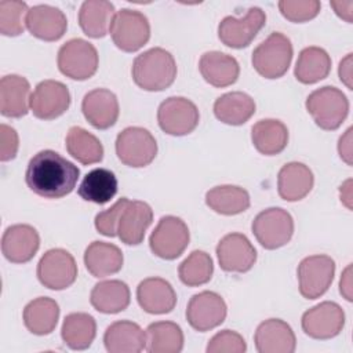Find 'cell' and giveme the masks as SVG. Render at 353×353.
<instances>
[{"label": "cell", "mask_w": 353, "mask_h": 353, "mask_svg": "<svg viewBox=\"0 0 353 353\" xmlns=\"http://www.w3.org/2000/svg\"><path fill=\"white\" fill-rule=\"evenodd\" d=\"M70 105L68 87L57 80L40 81L30 95V110L41 120H52L62 116Z\"/></svg>", "instance_id": "16"}, {"label": "cell", "mask_w": 353, "mask_h": 353, "mask_svg": "<svg viewBox=\"0 0 353 353\" xmlns=\"http://www.w3.org/2000/svg\"><path fill=\"white\" fill-rule=\"evenodd\" d=\"M139 306L150 314L170 313L176 305V294L172 285L161 277H148L137 287Z\"/></svg>", "instance_id": "23"}, {"label": "cell", "mask_w": 353, "mask_h": 353, "mask_svg": "<svg viewBox=\"0 0 353 353\" xmlns=\"http://www.w3.org/2000/svg\"><path fill=\"white\" fill-rule=\"evenodd\" d=\"M146 332L128 320L112 323L103 334L105 347L110 353H139L146 349Z\"/></svg>", "instance_id": "24"}, {"label": "cell", "mask_w": 353, "mask_h": 353, "mask_svg": "<svg viewBox=\"0 0 353 353\" xmlns=\"http://www.w3.org/2000/svg\"><path fill=\"white\" fill-rule=\"evenodd\" d=\"M205 204L221 215H237L248 210L250 194L236 185H221L205 193Z\"/></svg>", "instance_id": "37"}, {"label": "cell", "mask_w": 353, "mask_h": 353, "mask_svg": "<svg viewBox=\"0 0 353 353\" xmlns=\"http://www.w3.org/2000/svg\"><path fill=\"white\" fill-rule=\"evenodd\" d=\"M339 156L346 164L352 165V128H347L346 132L339 138L338 142Z\"/></svg>", "instance_id": "46"}, {"label": "cell", "mask_w": 353, "mask_h": 353, "mask_svg": "<svg viewBox=\"0 0 353 353\" xmlns=\"http://www.w3.org/2000/svg\"><path fill=\"white\" fill-rule=\"evenodd\" d=\"M296 273L301 295L306 299H316L330 288L335 274V262L328 255H310L299 262Z\"/></svg>", "instance_id": "11"}, {"label": "cell", "mask_w": 353, "mask_h": 353, "mask_svg": "<svg viewBox=\"0 0 353 353\" xmlns=\"http://www.w3.org/2000/svg\"><path fill=\"white\" fill-rule=\"evenodd\" d=\"M339 292L347 301H352V266L350 265L342 273V277L339 280Z\"/></svg>", "instance_id": "49"}, {"label": "cell", "mask_w": 353, "mask_h": 353, "mask_svg": "<svg viewBox=\"0 0 353 353\" xmlns=\"http://www.w3.org/2000/svg\"><path fill=\"white\" fill-rule=\"evenodd\" d=\"M116 154L128 167H146L157 154V143L146 128L127 127L116 138Z\"/></svg>", "instance_id": "9"}, {"label": "cell", "mask_w": 353, "mask_h": 353, "mask_svg": "<svg viewBox=\"0 0 353 353\" xmlns=\"http://www.w3.org/2000/svg\"><path fill=\"white\" fill-rule=\"evenodd\" d=\"M251 229L263 248L276 250L291 240L294 219L288 211L280 207H270L261 211L254 218Z\"/></svg>", "instance_id": "5"}, {"label": "cell", "mask_w": 353, "mask_h": 353, "mask_svg": "<svg viewBox=\"0 0 353 353\" xmlns=\"http://www.w3.org/2000/svg\"><path fill=\"white\" fill-rule=\"evenodd\" d=\"M251 139L259 153L265 156L279 154L288 143V128L280 120L263 119L252 125Z\"/></svg>", "instance_id": "32"}, {"label": "cell", "mask_w": 353, "mask_h": 353, "mask_svg": "<svg viewBox=\"0 0 353 353\" xmlns=\"http://www.w3.org/2000/svg\"><path fill=\"white\" fill-rule=\"evenodd\" d=\"M190 240L188 225L178 216H161L149 237L152 252L161 259H175L182 255Z\"/></svg>", "instance_id": "8"}, {"label": "cell", "mask_w": 353, "mask_h": 353, "mask_svg": "<svg viewBox=\"0 0 353 353\" xmlns=\"http://www.w3.org/2000/svg\"><path fill=\"white\" fill-rule=\"evenodd\" d=\"M302 330L313 339H330L336 336L345 325L343 309L331 301L321 302L302 314Z\"/></svg>", "instance_id": "14"}, {"label": "cell", "mask_w": 353, "mask_h": 353, "mask_svg": "<svg viewBox=\"0 0 353 353\" xmlns=\"http://www.w3.org/2000/svg\"><path fill=\"white\" fill-rule=\"evenodd\" d=\"M134 83L145 91H163L176 77V63L171 52L154 47L139 54L131 68Z\"/></svg>", "instance_id": "2"}, {"label": "cell", "mask_w": 353, "mask_h": 353, "mask_svg": "<svg viewBox=\"0 0 353 353\" xmlns=\"http://www.w3.org/2000/svg\"><path fill=\"white\" fill-rule=\"evenodd\" d=\"M121 250L106 241H92L84 251L85 269L98 279L114 274L123 268Z\"/></svg>", "instance_id": "28"}, {"label": "cell", "mask_w": 353, "mask_h": 353, "mask_svg": "<svg viewBox=\"0 0 353 353\" xmlns=\"http://www.w3.org/2000/svg\"><path fill=\"white\" fill-rule=\"evenodd\" d=\"M265 23V11L259 7H251L241 18L225 17L218 25V37L225 46L240 50L251 44Z\"/></svg>", "instance_id": "13"}, {"label": "cell", "mask_w": 353, "mask_h": 353, "mask_svg": "<svg viewBox=\"0 0 353 353\" xmlns=\"http://www.w3.org/2000/svg\"><path fill=\"white\" fill-rule=\"evenodd\" d=\"M255 113V101L245 92L232 91L214 102L215 117L229 125H241Z\"/></svg>", "instance_id": "30"}, {"label": "cell", "mask_w": 353, "mask_h": 353, "mask_svg": "<svg viewBox=\"0 0 353 353\" xmlns=\"http://www.w3.org/2000/svg\"><path fill=\"white\" fill-rule=\"evenodd\" d=\"M26 28L30 34L40 40L55 41L65 34L68 19L59 8L48 4H37L28 11Z\"/></svg>", "instance_id": "20"}, {"label": "cell", "mask_w": 353, "mask_h": 353, "mask_svg": "<svg viewBox=\"0 0 353 353\" xmlns=\"http://www.w3.org/2000/svg\"><path fill=\"white\" fill-rule=\"evenodd\" d=\"M331 58L324 48L310 46L303 48L296 59L294 74L302 84H314L328 76Z\"/></svg>", "instance_id": "35"}, {"label": "cell", "mask_w": 353, "mask_h": 353, "mask_svg": "<svg viewBox=\"0 0 353 353\" xmlns=\"http://www.w3.org/2000/svg\"><path fill=\"white\" fill-rule=\"evenodd\" d=\"M291 40L280 33L272 32L252 51V66L265 79H279L284 76L291 65Z\"/></svg>", "instance_id": "3"}, {"label": "cell", "mask_w": 353, "mask_h": 353, "mask_svg": "<svg viewBox=\"0 0 353 353\" xmlns=\"http://www.w3.org/2000/svg\"><path fill=\"white\" fill-rule=\"evenodd\" d=\"M80 170L59 153L46 149L28 163L25 181L28 188L44 199H61L69 194L79 179Z\"/></svg>", "instance_id": "1"}, {"label": "cell", "mask_w": 353, "mask_h": 353, "mask_svg": "<svg viewBox=\"0 0 353 353\" xmlns=\"http://www.w3.org/2000/svg\"><path fill=\"white\" fill-rule=\"evenodd\" d=\"M130 288L121 280H105L94 285L90 294L92 307L105 314L125 310L130 305Z\"/></svg>", "instance_id": "29"}, {"label": "cell", "mask_w": 353, "mask_h": 353, "mask_svg": "<svg viewBox=\"0 0 353 353\" xmlns=\"http://www.w3.org/2000/svg\"><path fill=\"white\" fill-rule=\"evenodd\" d=\"M305 106L314 123L325 131L336 130L349 113V101L346 95L331 85H324L310 92Z\"/></svg>", "instance_id": "4"}, {"label": "cell", "mask_w": 353, "mask_h": 353, "mask_svg": "<svg viewBox=\"0 0 353 353\" xmlns=\"http://www.w3.org/2000/svg\"><path fill=\"white\" fill-rule=\"evenodd\" d=\"M247 345L244 338L232 330H223L216 332L207 345L208 353H243Z\"/></svg>", "instance_id": "43"}, {"label": "cell", "mask_w": 353, "mask_h": 353, "mask_svg": "<svg viewBox=\"0 0 353 353\" xmlns=\"http://www.w3.org/2000/svg\"><path fill=\"white\" fill-rule=\"evenodd\" d=\"M203 79L218 88L232 85L240 74V66L234 57L221 51L204 52L199 61Z\"/></svg>", "instance_id": "25"}, {"label": "cell", "mask_w": 353, "mask_h": 353, "mask_svg": "<svg viewBox=\"0 0 353 353\" xmlns=\"http://www.w3.org/2000/svg\"><path fill=\"white\" fill-rule=\"evenodd\" d=\"M338 73H339L341 81H342L349 90H352V88H353V85H352V54H347V55L341 61Z\"/></svg>", "instance_id": "47"}, {"label": "cell", "mask_w": 353, "mask_h": 353, "mask_svg": "<svg viewBox=\"0 0 353 353\" xmlns=\"http://www.w3.org/2000/svg\"><path fill=\"white\" fill-rule=\"evenodd\" d=\"M216 256L222 270L229 273H245L256 261V250L245 234L229 233L219 240Z\"/></svg>", "instance_id": "17"}, {"label": "cell", "mask_w": 353, "mask_h": 353, "mask_svg": "<svg viewBox=\"0 0 353 353\" xmlns=\"http://www.w3.org/2000/svg\"><path fill=\"white\" fill-rule=\"evenodd\" d=\"M117 178L108 168H94L85 174L79 185V196L95 204H105L110 201L117 193Z\"/></svg>", "instance_id": "34"}, {"label": "cell", "mask_w": 353, "mask_h": 353, "mask_svg": "<svg viewBox=\"0 0 353 353\" xmlns=\"http://www.w3.org/2000/svg\"><path fill=\"white\" fill-rule=\"evenodd\" d=\"M352 181L347 179L345 183L341 185L339 192H341V200L345 203L347 208H352Z\"/></svg>", "instance_id": "50"}, {"label": "cell", "mask_w": 353, "mask_h": 353, "mask_svg": "<svg viewBox=\"0 0 353 353\" xmlns=\"http://www.w3.org/2000/svg\"><path fill=\"white\" fill-rule=\"evenodd\" d=\"M30 84L18 74H7L0 80V112L6 117L18 119L28 113Z\"/></svg>", "instance_id": "27"}, {"label": "cell", "mask_w": 353, "mask_h": 353, "mask_svg": "<svg viewBox=\"0 0 353 353\" xmlns=\"http://www.w3.org/2000/svg\"><path fill=\"white\" fill-rule=\"evenodd\" d=\"M65 142L68 153L81 164H95L103 159L101 141L79 125L69 128Z\"/></svg>", "instance_id": "38"}, {"label": "cell", "mask_w": 353, "mask_h": 353, "mask_svg": "<svg viewBox=\"0 0 353 353\" xmlns=\"http://www.w3.org/2000/svg\"><path fill=\"white\" fill-rule=\"evenodd\" d=\"M40 247L37 230L26 223L8 226L1 237V252L12 263L29 262Z\"/></svg>", "instance_id": "18"}, {"label": "cell", "mask_w": 353, "mask_h": 353, "mask_svg": "<svg viewBox=\"0 0 353 353\" xmlns=\"http://www.w3.org/2000/svg\"><path fill=\"white\" fill-rule=\"evenodd\" d=\"M152 221L153 211L148 203L128 200L117 223V236L127 245H138L143 241L145 232Z\"/></svg>", "instance_id": "21"}, {"label": "cell", "mask_w": 353, "mask_h": 353, "mask_svg": "<svg viewBox=\"0 0 353 353\" xmlns=\"http://www.w3.org/2000/svg\"><path fill=\"white\" fill-rule=\"evenodd\" d=\"M25 327L34 335L51 334L58 323L59 306L48 296H39L30 301L23 309Z\"/></svg>", "instance_id": "33"}, {"label": "cell", "mask_w": 353, "mask_h": 353, "mask_svg": "<svg viewBox=\"0 0 353 353\" xmlns=\"http://www.w3.org/2000/svg\"><path fill=\"white\" fill-rule=\"evenodd\" d=\"M109 32L116 47L125 52L138 51L150 39V25L146 15L130 8H121L114 14Z\"/></svg>", "instance_id": "6"}, {"label": "cell", "mask_w": 353, "mask_h": 353, "mask_svg": "<svg viewBox=\"0 0 353 353\" xmlns=\"http://www.w3.org/2000/svg\"><path fill=\"white\" fill-rule=\"evenodd\" d=\"M226 312V303L219 294L201 291L190 298L186 307V320L193 330L205 332L222 324Z\"/></svg>", "instance_id": "15"}, {"label": "cell", "mask_w": 353, "mask_h": 353, "mask_svg": "<svg viewBox=\"0 0 353 353\" xmlns=\"http://www.w3.org/2000/svg\"><path fill=\"white\" fill-rule=\"evenodd\" d=\"M199 119L197 106L183 97H170L163 101L157 109L160 128L174 137L190 134L197 127Z\"/></svg>", "instance_id": "12"}, {"label": "cell", "mask_w": 353, "mask_h": 353, "mask_svg": "<svg viewBox=\"0 0 353 353\" xmlns=\"http://www.w3.org/2000/svg\"><path fill=\"white\" fill-rule=\"evenodd\" d=\"M97 335L95 319L83 312L70 313L63 319L61 336L66 346L73 350H84L91 346Z\"/></svg>", "instance_id": "36"}, {"label": "cell", "mask_w": 353, "mask_h": 353, "mask_svg": "<svg viewBox=\"0 0 353 353\" xmlns=\"http://www.w3.org/2000/svg\"><path fill=\"white\" fill-rule=\"evenodd\" d=\"M57 63L63 76L73 80H87L98 69V52L87 40L70 39L61 46Z\"/></svg>", "instance_id": "7"}, {"label": "cell", "mask_w": 353, "mask_h": 353, "mask_svg": "<svg viewBox=\"0 0 353 353\" xmlns=\"http://www.w3.org/2000/svg\"><path fill=\"white\" fill-rule=\"evenodd\" d=\"M330 4L335 10V14L338 17H341L342 19H345L349 23L352 22V7H353V1L352 0H347V1H331Z\"/></svg>", "instance_id": "48"}, {"label": "cell", "mask_w": 353, "mask_h": 353, "mask_svg": "<svg viewBox=\"0 0 353 353\" xmlns=\"http://www.w3.org/2000/svg\"><path fill=\"white\" fill-rule=\"evenodd\" d=\"M214 263L205 251L194 250L182 261L178 268L179 280L188 287H197L208 283L212 277Z\"/></svg>", "instance_id": "40"}, {"label": "cell", "mask_w": 353, "mask_h": 353, "mask_svg": "<svg viewBox=\"0 0 353 353\" xmlns=\"http://www.w3.org/2000/svg\"><path fill=\"white\" fill-rule=\"evenodd\" d=\"M19 148V139L17 131L7 125H0V160L10 161L17 156Z\"/></svg>", "instance_id": "45"}, {"label": "cell", "mask_w": 353, "mask_h": 353, "mask_svg": "<svg viewBox=\"0 0 353 353\" xmlns=\"http://www.w3.org/2000/svg\"><path fill=\"white\" fill-rule=\"evenodd\" d=\"M320 1L317 0H281L279 10L281 15L291 22H306L317 17L320 12Z\"/></svg>", "instance_id": "42"}, {"label": "cell", "mask_w": 353, "mask_h": 353, "mask_svg": "<svg viewBox=\"0 0 353 353\" xmlns=\"http://www.w3.org/2000/svg\"><path fill=\"white\" fill-rule=\"evenodd\" d=\"M314 183L312 170L303 163L291 161L281 167L277 175L279 196L285 201H298L309 194Z\"/></svg>", "instance_id": "26"}, {"label": "cell", "mask_w": 353, "mask_h": 353, "mask_svg": "<svg viewBox=\"0 0 353 353\" xmlns=\"http://www.w3.org/2000/svg\"><path fill=\"white\" fill-rule=\"evenodd\" d=\"M77 277V265L70 252L63 248H51L37 263V279L50 290H65Z\"/></svg>", "instance_id": "10"}, {"label": "cell", "mask_w": 353, "mask_h": 353, "mask_svg": "<svg viewBox=\"0 0 353 353\" xmlns=\"http://www.w3.org/2000/svg\"><path fill=\"white\" fill-rule=\"evenodd\" d=\"M146 350L150 353H178L183 347V332L176 323H152L146 328Z\"/></svg>", "instance_id": "39"}, {"label": "cell", "mask_w": 353, "mask_h": 353, "mask_svg": "<svg viewBox=\"0 0 353 353\" xmlns=\"http://www.w3.org/2000/svg\"><path fill=\"white\" fill-rule=\"evenodd\" d=\"M28 4L19 0H0V33L19 36L23 33L28 15Z\"/></svg>", "instance_id": "41"}, {"label": "cell", "mask_w": 353, "mask_h": 353, "mask_svg": "<svg viewBox=\"0 0 353 353\" xmlns=\"http://www.w3.org/2000/svg\"><path fill=\"white\" fill-rule=\"evenodd\" d=\"M127 203H128V199L121 197L110 208L97 214L95 229L106 237H114L117 234V223H119L120 215Z\"/></svg>", "instance_id": "44"}, {"label": "cell", "mask_w": 353, "mask_h": 353, "mask_svg": "<svg viewBox=\"0 0 353 353\" xmlns=\"http://www.w3.org/2000/svg\"><path fill=\"white\" fill-rule=\"evenodd\" d=\"M85 120L98 130H108L119 119L120 108L117 97L106 88H95L87 92L81 102Z\"/></svg>", "instance_id": "19"}, {"label": "cell", "mask_w": 353, "mask_h": 353, "mask_svg": "<svg viewBox=\"0 0 353 353\" xmlns=\"http://www.w3.org/2000/svg\"><path fill=\"white\" fill-rule=\"evenodd\" d=\"M254 342L259 353H292L296 346L292 328L280 319L262 321L255 331Z\"/></svg>", "instance_id": "22"}, {"label": "cell", "mask_w": 353, "mask_h": 353, "mask_svg": "<svg viewBox=\"0 0 353 353\" xmlns=\"http://www.w3.org/2000/svg\"><path fill=\"white\" fill-rule=\"evenodd\" d=\"M114 18V6L106 0H87L79 11V25L92 39L103 37Z\"/></svg>", "instance_id": "31"}]
</instances>
